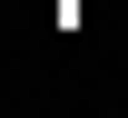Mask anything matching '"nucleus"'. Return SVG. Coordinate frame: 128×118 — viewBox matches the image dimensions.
Returning <instances> with one entry per match:
<instances>
[]
</instances>
